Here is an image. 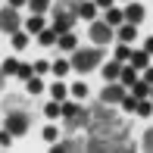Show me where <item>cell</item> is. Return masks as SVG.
<instances>
[{
  "instance_id": "34",
  "label": "cell",
  "mask_w": 153,
  "mask_h": 153,
  "mask_svg": "<svg viewBox=\"0 0 153 153\" xmlns=\"http://www.w3.org/2000/svg\"><path fill=\"white\" fill-rule=\"evenodd\" d=\"M44 141L56 144V128H53V125H50V128H44Z\"/></svg>"
},
{
  "instance_id": "19",
  "label": "cell",
  "mask_w": 153,
  "mask_h": 153,
  "mask_svg": "<svg viewBox=\"0 0 153 153\" xmlns=\"http://www.w3.org/2000/svg\"><path fill=\"white\" fill-rule=\"evenodd\" d=\"M131 91H134L137 100H144V97H150V85H147V81H134V85H131Z\"/></svg>"
},
{
  "instance_id": "11",
  "label": "cell",
  "mask_w": 153,
  "mask_h": 153,
  "mask_svg": "<svg viewBox=\"0 0 153 153\" xmlns=\"http://www.w3.org/2000/svg\"><path fill=\"white\" fill-rule=\"evenodd\" d=\"M125 19H128L131 25H137V22L144 19V6H141V3H128V10H125Z\"/></svg>"
},
{
  "instance_id": "43",
  "label": "cell",
  "mask_w": 153,
  "mask_h": 153,
  "mask_svg": "<svg viewBox=\"0 0 153 153\" xmlns=\"http://www.w3.org/2000/svg\"><path fill=\"white\" fill-rule=\"evenodd\" d=\"M0 88H3V69H0Z\"/></svg>"
},
{
  "instance_id": "12",
  "label": "cell",
  "mask_w": 153,
  "mask_h": 153,
  "mask_svg": "<svg viewBox=\"0 0 153 153\" xmlns=\"http://www.w3.org/2000/svg\"><path fill=\"white\" fill-rule=\"evenodd\" d=\"M72 25H75V16H56V22H53V31H56V34H66Z\"/></svg>"
},
{
  "instance_id": "33",
  "label": "cell",
  "mask_w": 153,
  "mask_h": 153,
  "mask_svg": "<svg viewBox=\"0 0 153 153\" xmlns=\"http://www.w3.org/2000/svg\"><path fill=\"white\" fill-rule=\"evenodd\" d=\"M50 69H53L56 75H66V72H69V62H62V59H59V62H53Z\"/></svg>"
},
{
  "instance_id": "36",
  "label": "cell",
  "mask_w": 153,
  "mask_h": 153,
  "mask_svg": "<svg viewBox=\"0 0 153 153\" xmlns=\"http://www.w3.org/2000/svg\"><path fill=\"white\" fill-rule=\"evenodd\" d=\"M72 94H75V97H85V94H88V88L78 81V85H72Z\"/></svg>"
},
{
  "instance_id": "29",
  "label": "cell",
  "mask_w": 153,
  "mask_h": 153,
  "mask_svg": "<svg viewBox=\"0 0 153 153\" xmlns=\"http://www.w3.org/2000/svg\"><path fill=\"white\" fill-rule=\"evenodd\" d=\"M122 106L128 109V113H134V109H137V97H128V94H125L122 97Z\"/></svg>"
},
{
  "instance_id": "2",
  "label": "cell",
  "mask_w": 153,
  "mask_h": 153,
  "mask_svg": "<svg viewBox=\"0 0 153 153\" xmlns=\"http://www.w3.org/2000/svg\"><path fill=\"white\" fill-rule=\"evenodd\" d=\"M100 59H103V50H75V56H72L69 66L78 69V72H91Z\"/></svg>"
},
{
  "instance_id": "16",
  "label": "cell",
  "mask_w": 153,
  "mask_h": 153,
  "mask_svg": "<svg viewBox=\"0 0 153 153\" xmlns=\"http://www.w3.org/2000/svg\"><path fill=\"white\" fill-rule=\"evenodd\" d=\"M147 59H150L147 50H134V53H131V66H134V69H147Z\"/></svg>"
},
{
  "instance_id": "30",
  "label": "cell",
  "mask_w": 153,
  "mask_h": 153,
  "mask_svg": "<svg viewBox=\"0 0 153 153\" xmlns=\"http://www.w3.org/2000/svg\"><path fill=\"white\" fill-rule=\"evenodd\" d=\"M16 72H19V62L16 59H6L3 62V75H16Z\"/></svg>"
},
{
  "instance_id": "35",
  "label": "cell",
  "mask_w": 153,
  "mask_h": 153,
  "mask_svg": "<svg viewBox=\"0 0 153 153\" xmlns=\"http://www.w3.org/2000/svg\"><path fill=\"white\" fill-rule=\"evenodd\" d=\"M53 100H62V97H66V88H62V85H53Z\"/></svg>"
},
{
  "instance_id": "38",
  "label": "cell",
  "mask_w": 153,
  "mask_h": 153,
  "mask_svg": "<svg viewBox=\"0 0 153 153\" xmlns=\"http://www.w3.org/2000/svg\"><path fill=\"white\" fill-rule=\"evenodd\" d=\"M34 72H41V75H44V72H50V62H44V59H41V62H34Z\"/></svg>"
},
{
  "instance_id": "10",
  "label": "cell",
  "mask_w": 153,
  "mask_h": 153,
  "mask_svg": "<svg viewBox=\"0 0 153 153\" xmlns=\"http://www.w3.org/2000/svg\"><path fill=\"white\" fill-rule=\"evenodd\" d=\"M81 147H85V141H81V137H69V141L56 144V150H53V153H72V150H81Z\"/></svg>"
},
{
  "instance_id": "31",
  "label": "cell",
  "mask_w": 153,
  "mask_h": 153,
  "mask_svg": "<svg viewBox=\"0 0 153 153\" xmlns=\"http://www.w3.org/2000/svg\"><path fill=\"white\" fill-rule=\"evenodd\" d=\"M16 75H19V78H25V81H28L31 75H34V66H19V72H16Z\"/></svg>"
},
{
  "instance_id": "41",
  "label": "cell",
  "mask_w": 153,
  "mask_h": 153,
  "mask_svg": "<svg viewBox=\"0 0 153 153\" xmlns=\"http://www.w3.org/2000/svg\"><path fill=\"white\" fill-rule=\"evenodd\" d=\"M144 50H147V53H153V38H147V44H144Z\"/></svg>"
},
{
  "instance_id": "24",
  "label": "cell",
  "mask_w": 153,
  "mask_h": 153,
  "mask_svg": "<svg viewBox=\"0 0 153 153\" xmlns=\"http://www.w3.org/2000/svg\"><path fill=\"white\" fill-rule=\"evenodd\" d=\"M41 91H44L41 78H38V75H31V78H28V94H41Z\"/></svg>"
},
{
  "instance_id": "23",
  "label": "cell",
  "mask_w": 153,
  "mask_h": 153,
  "mask_svg": "<svg viewBox=\"0 0 153 153\" xmlns=\"http://www.w3.org/2000/svg\"><path fill=\"white\" fill-rule=\"evenodd\" d=\"M122 19H125V16H122L119 10H113V6H109V10H106V22H109V25H119Z\"/></svg>"
},
{
  "instance_id": "15",
  "label": "cell",
  "mask_w": 153,
  "mask_h": 153,
  "mask_svg": "<svg viewBox=\"0 0 153 153\" xmlns=\"http://www.w3.org/2000/svg\"><path fill=\"white\" fill-rule=\"evenodd\" d=\"M25 25H28V34H41V31L47 28V25H44V19H41V13H34V16H31Z\"/></svg>"
},
{
  "instance_id": "32",
  "label": "cell",
  "mask_w": 153,
  "mask_h": 153,
  "mask_svg": "<svg viewBox=\"0 0 153 153\" xmlns=\"http://www.w3.org/2000/svg\"><path fill=\"white\" fill-rule=\"evenodd\" d=\"M10 141H13V131L3 128V131H0V147H10Z\"/></svg>"
},
{
  "instance_id": "17",
  "label": "cell",
  "mask_w": 153,
  "mask_h": 153,
  "mask_svg": "<svg viewBox=\"0 0 153 153\" xmlns=\"http://www.w3.org/2000/svg\"><path fill=\"white\" fill-rule=\"evenodd\" d=\"M119 78H122V85H134L137 81V72H134V66H122V72H119Z\"/></svg>"
},
{
  "instance_id": "3",
  "label": "cell",
  "mask_w": 153,
  "mask_h": 153,
  "mask_svg": "<svg viewBox=\"0 0 153 153\" xmlns=\"http://www.w3.org/2000/svg\"><path fill=\"white\" fill-rule=\"evenodd\" d=\"M31 125V116L28 109H16V113H6V128L13 131V134H25Z\"/></svg>"
},
{
  "instance_id": "13",
  "label": "cell",
  "mask_w": 153,
  "mask_h": 153,
  "mask_svg": "<svg viewBox=\"0 0 153 153\" xmlns=\"http://www.w3.org/2000/svg\"><path fill=\"white\" fill-rule=\"evenodd\" d=\"M119 72H122V62H119V59L103 66V78H106V81H116V78H119Z\"/></svg>"
},
{
  "instance_id": "40",
  "label": "cell",
  "mask_w": 153,
  "mask_h": 153,
  "mask_svg": "<svg viewBox=\"0 0 153 153\" xmlns=\"http://www.w3.org/2000/svg\"><path fill=\"white\" fill-rule=\"evenodd\" d=\"M144 81H147V85H153V69H147V72H144Z\"/></svg>"
},
{
  "instance_id": "42",
  "label": "cell",
  "mask_w": 153,
  "mask_h": 153,
  "mask_svg": "<svg viewBox=\"0 0 153 153\" xmlns=\"http://www.w3.org/2000/svg\"><path fill=\"white\" fill-rule=\"evenodd\" d=\"M22 3H28V0H10V6H22Z\"/></svg>"
},
{
  "instance_id": "9",
  "label": "cell",
  "mask_w": 153,
  "mask_h": 153,
  "mask_svg": "<svg viewBox=\"0 0 153 153\" xmlns=\"http://www.w3.org/2000/svg\"><path fill=\"white\" fill-rule=\"evenodd\" d=\"M16 109H25V97L10 94V97L3 100V113H16Z\"/></svg>"
},
{
  "instance_id": "37",
  "label": "cell",
  "mask_w": 153,
  "mask_h": 153,
  "mask_svg": "<svg viewBox=\"0 0 153 153\" xmlns=\"http://www.w3.org/2000/svg\"><path fill=\"white\" fill-rule=\"evenodd\" d=\"M144 150H153V128L144 134Z\"/></svg>"
},
{
  "instance_id": "18",
  "label": "cell",
  "mask_w": 153,
  "mask_h": 153,
  "mask_svg": "<svg viewBox=\"0 0 153 153\" xmlns=\"http://www.w3.org/2000/svg\"><path fill=\"white\" fill-rule=\"evenodd\" d=\"M137 38V28H134V25H122V28H119V41H125V44H131V41H134Z\"/></svg>"
},
{
  "instance_id": "25",
  "label": "cell",
  "mask_w": 153,
  "mask_h": 153,
  "mask_svg": "<svg viewBox=\"0 0 153 153\" xmlns=\"http://www.w3.org/2000/svg\"><path fill=\"white\" fill-rule=\"evenodd\" d=\"M28 6H31V13H44L50 6V0H28Z\"/></svg>"
},
{
  "instance_id": "39",
  "label": "cell",
  "mask_w": 153,
  "mask_h": 153,
  "mask_svg": "<svg viewBox=\"0 0 153 153\" xmlns=\"http://www.w3.org/2000/svg\"><path fill=\"white\" fill-rule=\"evenodd\" d=\"M97 6H103V10H109V6H113V0H94Z\"/></svg>"
},
{
  "instance_id": "22",
  "label": "cell",
  "mask_w": 153,
  "mask_h": 153,
  "mask_svg": "<svg viewBox=\"0 0 153 153\" xmlns=\"http://www.w3.org/2000/svg\"><path fill=\"white\" fill-rule=\"evenodd\" d=\"M13 47H16V50H22V47H28V34L16 31V34H13Z\"/></svg>"
},
{
  "instance_id": "4",
  "label": "cell",
  "mask_w": 153,
  "mask_h": 153,
  "mask_svg": "<svg viewBox=\"0 0 153 153\" xmlns=\"http://www.w3.org/2000/svg\"><path fill=\"white\" fill-rule=\"evenodd\" d=\"M88 150H94V153H103V150H125V144H119L116 137H103V134H91L88 137V144H85Z\"/></svg>"
},
{
  "instance_id": "28",
  "label": "cell",
  "mask_w": 153,
  "mask_h": 153,
  "mask_svg": "<svg viewBox=\"0 0 153 153\" xmlns=\"http://www.w3.org/2000/svg\"><path fill=\"white\" fill-rule=\"evenodd\" d=\"M116 59H119V62L131 59V50H128V44H125V41H122V47H119V50H116Z\"/></svg>"
},
{
  "instance_id": "6",
  "label": "cell",
  "mask_w": 153,
  "mask_h": 153,
  "mask_svg": "<svg viewBox=\"0 0 153 153\" xmlns=\"http://www.w3.org/2000/svg\"><path fill=\"white\" fill-rule=\"evenodd\" d=\"M91 41L94 44H109L113 41V28H109V22L103 25V22H94L91 25Z\"/></svg>"
},
{
  "instance_id": "27",
  "label": "cell",
  "mask_w": 153,
  "mask_h": 153,
  "mask_svg": "<svg viewBox=\"0 0 153 153\" xmlns=\"http://www.w3.org/2000/svg\"><path fill=\"white\" fill-rule=\"evenodd\" d=\"M44 113L50 116V119H56V116H62V106H59V103H47V106H44Z\"/></svg>"
},
{
  "instance_id": "14",
  "label": "cell",
  "mask_w": 153,
  "mask_h": 153,
  "mask_svg": "<svg viewBox=\"0 0 153 153\" xmlns=\"http://www.w3.org/2000/svg\"><path fill=\"white\" fill-rule=\"evenodd\" d=\"M97 16V3H78V19H88V22H91V19Z\"/></svg>"
},
{
  "instance_id": "26",
  "label": "cell",
  "mask_w": 153,
  "mask_h": 153,
  "mask_svg": "<svg viewBox=\"0 0 153 153\" xmlns=\"http://www.w3.org/2000/svg\"><path fill=\"white\" fill-rule=\"evenodd\" d=\"M134 113H141V116H150V113H153V106H150L147 97H144V100H137V109H134Z\"/></svg>"
},
{
  "instance_id": "20",
  "label": "cell",
  "mask_w": 153,
  "mask_h": 153,
  "mask_svg": "<svg viewBox=\"0 0 153 153\" xmlns=\"http://www.w3.org/2000/svg\"><path fill=\"white\" fill-rule=\"evenodd\" d=\"M38 41H41V44H44V47H50V44H53V41H59V34H56V31H53V28H44V31H41V34H38Z\"/></svg>"
},
{
  "instance_id": "1",
  "label": "cell",
  "mask_w": 153,
  "mask_h": 153,
  "mask_svg": "<svg viewBox=\"0 0 153 153\" xmlns=\"http://www.w3.org/2000/svg\"><path fill=\"white\" fill-rule=\"evenodd\" d=\"M88 128H91V134L116 137V134H119V128H122V119L106 106V103H97V106L91 109V122H88Z\"/></svg>"
},
{
  "instance_id": "7",
  "label": "cell",
  "mask_w": 153,
  "mask_h": 153,
  "mask_svg": "<svg viewBox=\"0 0 153 153\" xmlns=\"http://www.w3.org/2000/svg\"><path fill=\"white\" fill-rule=\"evenodd\" d=\"M53 16H75L78 19V0H56L53 3Z\"/></svg>"
},
{
  "instance_id": "8",
  "label": "cell",
  "mask_w": 153,
  "mask_h": 153,
  "mask_svg": "<svg viewBox=\"0 0 153 153\" xmlns=\"http://www.w3.org/2000/svg\"><path fill=\"white\" fill-rule=\"evenodd\" d=\"M122 97H125V88L122 85H109V88H103L100 100L103 103H122Z\"/></svg>"
},
{
  "instance_id": "21",
  "label": "cell",
  "mask_w": 153,
  "mask_h": 153,
  "mask_svg": "<svg viewBox=\"0 0 153 153\" xmlns=\"http://www.w3.org/2000/svg\"><path fill=\"white\" fill-rule=\"evenodd\" d=\"M56 44L62 47V50H75V47H78V41H75V38H72V34H69V31H66V34H59V41H56Z\"/></svg>"
},
{
  "instance_id": "44",
  "label": "cell",
  "mask_w": 153,
  "mask_h": 153,
  "mask_svg": "<svg viewBox=\"0 0 153 153\" xmlns=\"http://www.w3.org/2000/svg\"><path fill=\"white\" fill-rule=\"evenodd\" d=\"M150 94H153V85H150Z\"/></svg>"
},
{
  "instance_id": "5",
  "label": "cell",
  "mask_w": 153,
  "mask_h": 153,
  "mask_svg": "<svg viewBox=\"0 0 153 153\" xmlns=\"http://www.w3.org/2000/svg\"><path fill=\"white\" fill-rule=\"evenodd\" d=\"M19 25H22V19H19L16 6H3V10H0V31L16 34V31H19Z\"/></svg>"
}]
</instances>
